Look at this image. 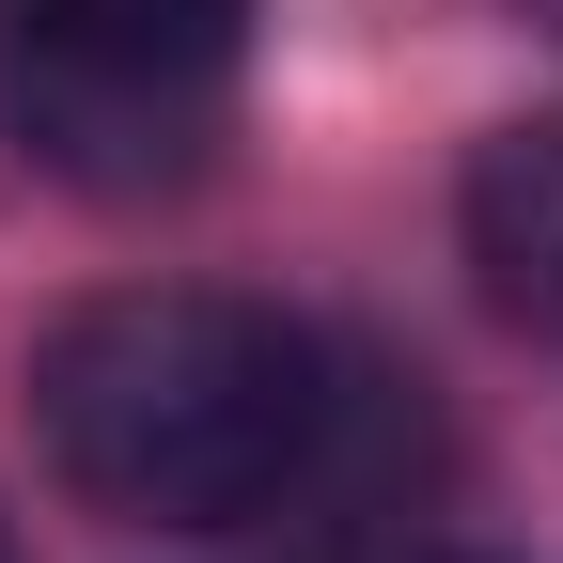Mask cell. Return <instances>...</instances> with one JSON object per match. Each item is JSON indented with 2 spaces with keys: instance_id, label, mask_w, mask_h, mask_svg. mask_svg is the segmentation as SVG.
<instances>
[{
  "instance_id": "1",
  "label": "cell",
  "mask_w": 563,
  "mask_h": 563,
  "mask_svg": "<svg viewBox=\"0 0 563 563\" xmlns=\"http://www.w3.org/2000/svg\"><path fill=\"white\" fill-rule=\"evenodd\" d=\"M313 422H329L313 344L220 282H125L32 344V439L95 517L235 532L313 470Z\"/></svg>"
},
{
  "instance_id": "2",
  "label": "cell",
  "mask_w": 563,
  "mask_h": 563,
  "mask_svg": "<svg viewBox=\"0 0 563 563\" xmlns=\"http://www.w3.org/2000/svg\"><path fill=\"white\" fill-rule=\"evenodd\" d=\"M251 0H0V125L79 188H173L235 110Z\"/></svg>"
},
{
  "instance_id": "3",
  "label": "cell",
  "mask_w": 563,
  "mask_h": 563,
  "mask_svg": "<svg viewBox=\"0 0 563 563\" xmlns=\"http://www.w3.org/2000/svg\"><path fill=\"white\" fill-rule=\"evenodd\" d=\"M470 266L501 313L563 329V125H501L470 157Z\"/></svg>"
},
{
  "instance_id": "4",
  "label": "cell",
  "mask_w": 563,
  "mask_h": 563,
  "mask_svg": "<svg viewBox=\"0 0 563 563\" xmlns=\"http://www.w3.org/2000/svg\"><path fill=\"white\" fill-rule=\"evenodd\" d=\"M532 16H548V32H563V0H532Z\"/></svg>"
}]
</instances>
